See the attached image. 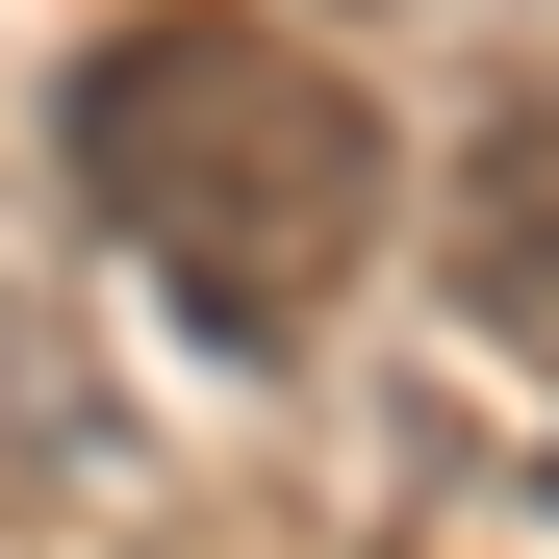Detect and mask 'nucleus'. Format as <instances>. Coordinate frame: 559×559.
Wrapping results in <instances>:
<instances>
[{
  "instance_id": "nucleus-3",
  "label": "nucleus",
  "mask_w": 559,
  "mask_h": 559,
  "mask_svg": "<svg viewBox=\"0 0 559 559\" xmlns=\"http://www.w3.org/2000/svg\"><path fill=\"white\" fill-rule=\"evenodd\" d=\"M0 457H26V484H76V382H51V331L0 306Z\"/></svg>"
},
{
  "instance_id": "nucleus-2",
  "label": "nucleus",
  "mask_w": 559,
  "mask_h": 559,
  "mask_svg": "<svg viewBox=\"0 0 559 559\" xmlns=\"http://www.w3.org/2000/svg\"><path fill=\"white\" fill-rule=\"evenodd\" d=\"M432 254H457V306H484L509 356H559V51L509 76L484 128H457V178H432Z\"/></svg>"
},
{
  "instance_id": "nucleus-1",
  "label": "nucleus",
  "mask_w": 559,
  "mask_h": 559,
  "mask_svg": "<svg viewBox=\"0 0 559 559\" xmlns=\"http://www.w3.org/2000/svg\"><path fill=\"white\" fill-rule=\"evenodd\" d=\"M51 153H76V204L178 280V331H229V356H306L356 306V254H382V204H407L382 76L306 51V26H254V0L103 26V51L51 76Z\"/></svg>"
}]
</instances>
